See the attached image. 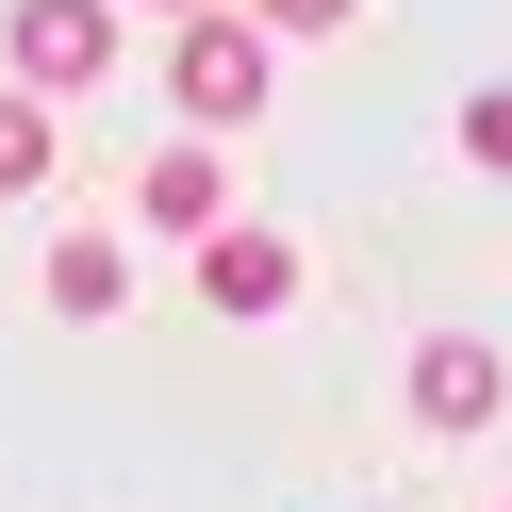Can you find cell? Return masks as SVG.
Masks as SVG:
<instances>
[{"instance_id":"cell-1","label":"cell","mask_w":512,"mask_h":512,"mask_svg":"<svg viewBox=\"0 0 512 512\" xmlns=\"http://www.w3.org/2000/svg\"><path fill=\"white\" fill-rule=\"evenodd\" d=\"M265 83H281V34H265V17H182L166 100L199 116V133H248V116H265Z\"/></svg>"},{"instance_id":"cell-2","label":"cell","mask_w":512,"mask_h":512,"mask_svg":"<svg viewBox=\"0 0 512 512\" xmlns=\"http://www.w3.org/2000/svg\"><path fill=\"white\" fill-rule=\"evenodd\" d=\"M0 50H17V83H34V100H67V83L116 67V17H100V0H17V17H0Z\"/></svg>"},{"instance_id":"cell-3","label":"cell","mask_w":512,"mask_h":512,"mask_svg":"<svg viewBox=\"0 0 512 512\" xmlns=\"http://www.w3.org/2000/svg\"><path fill=\"white\" fill-rule=\"evenodd\" d=\"M496 397H512V364L479 331H430V347H413V413H430V430H496Z\"/></svg>"},{"instance_id":"cell-4","label":"cell","mask_w":512,"mask_h":512,"mask_svg":"<svg viewBox=\"0 0 512 512\" xmlns=\"http://www.w3.org/2000/svg\"><path fill=\"white\" fill-rule=\"evenodd\" d=\"M199 298L248 331V314H281V298H298V248H281V232H215V248H199Z\"/></svg>"},{"instance_id":"cell-5","label":"cell","mask_w":512,"mask_h":512,"mask_svg":"<svg viewBox=\"0 0 512 512\" xmlns=\"http://www.w3.org/2000/svg\"><path fill=\"white\" fill-rule=\"evenodd\" d=\"M133 215H149V232H199V248H215V215H232V182H215V149H166V166L133 182Z\"/></svg>"},{"instance_id":"cell-6","label":"cell","mask_w":512,"mask_h":512,"mask_svg":"<svg viewBox=\"0 0 512 512\" xmlns=\"http://www.w3.org/2000/svg\"><path fill=\"white\" fill-rule=\"evenodd\" d=\"M116 298H133V248H116V232H67V248H50V314H116Z\"/></svg>"},{"instance_id":"cell-7","label":"cell","mask_w":512,"mask_h":512,"mask_svg":"<svg viewBox=\"0 0 512 512\" xmlns=\"http://www.w3.org/2000/svg\"><path fill=\"white\" fill-rule=\"evenodd\" d=\"M34 182H50V100L0 83V199H34Z\"/></svg>"},{"instance_id":"cell-8","label":"cell","mask_w":512,"mask_h":512,"mask_svg":"<svg viewBox=\"0 0 512 512\" xmlns=\"http://www.w3.org/2000/svg\"><path fill=\"white\" fill-rule=\"evenodd\" d=\"M463 166H496V182H512V83H479V100H463Z\"/></svg>"},{"instance_id":"cell-9","label":"cell","mask_w":512,"mask_h":512,"mask_svg":"<svg viewBox=\"0 0 512 512\" xmlns=\"http://www.w3.org/2000/svg\"><path fill=\"white\" fill-rule=\"evenodd\" d=\"M248 17H265V34L298 50V34H347V17H364V0H248Z\"/></svg>"},{"instance_id":"cell-10","label":"cell","mask_w":512,"mask_h":512,"mask_svg":"<svg viewBox=\"0 0 512 512\" xmlns=\"http://www.w3.org/2000/svg\"><path fill=\"white\" fill-rule=\"evenodd\" d=\"M166 17H199V0H166Z\"/></svg>"},{"instance_id":"cell-11","label":"cell","mask_w":512,"mask_h":512,"mask_svg":"<svg viewBox=\"0 0 512 512\" xmlns=\"http://www.w3.org/2000/svg\"><path fill=\"white\" fill-rule=\"evenodd\" d=\"M496 512H512V496H496Z\"/></svg>"}]
</instances>
